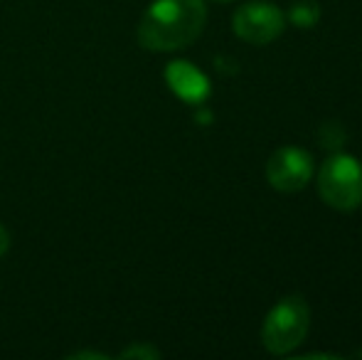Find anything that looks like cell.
<instances>
[{
  "instance_id": "cell-1",
  "label": "cell",
  "mask_w": 362,
  "mask_h": 360,
  "mask_svg": "<svg viewBox=\"0 0 362 360\" xmlns=\"http://www.w3.org/2000/svg\"><path fill=\"white\" fill-rule=\"evenodd\" d=\"M205 23V0H153L141 18L136 37L151 52H175L195 42Z\"/></svg>"
},
{
  "instance_id": "cell-2",
  "label": "cell",
  "mask_w": 362,
  "mask_h": 360,
  "mask_svg": "<svg viewBox=\"0 0 362 360\" xmlns=\"http://www.w3.org/2000/svg\"><path fill=\"white\" fill-rule=\"evenodd\" d=\"M310 308L303 296H284L272 311L267 313L262 326L264 348L274 356H286L296 351L308 336Z\"/></svg>"
},
{
  "instance_id": "cell-3",
  "label": "cell",
  "mask_w": 362,
  "mask_h": 360,
  "mask_svg": "<svg viewBox=\"0 0 362 360\" xmlns=\"http://www.w3.org/2000/svg\"><path fill=\"white\" fill-rule=\"evenodd\" d=\"M318 192L333 210H358L362 205V163L348 153L330 156L318 173Z\"/></svg>"
},
{
  "instance_id": "cell-4",
  "label": "cell",
  "mask_w": 362,
  "mask_h": 360,
  "mask_svg": "<svg viewBox=\"0 0 362 360\" xmlns=\"http://www.w3.org/2000/svg\"><path fill=\"white\" fill-rule=\"evenodd\" d=\"M234 35L249 45H269L281 37L286 30V15L279 5L267 3V0H254L242 8H237L232 18Z\"/></svg>"
},
{
  "instance_id": "cell-5",
  "label": "cell",
  "mask_w": 362,
  "mask_h": 360,
  "mask_svg": "<svg viewBox=\"0 0 362 360\" xmlns=\"http://www.w3.org/2000/svg\"><path fill=\"white\" fill-rule=\"evenodd\" d=\"M313 175V158L298 146H284L269 158L267 180L279 192H298Z\"/></svg>"
},
{
  "instance_id": "cell-6",
  "label": "cell",
  "mask_w": 362,
  "mask_h": 360,
  "mask_svg": "<svg viewBox=\"0 0 362 360\" xmlns=\"http://www.w3.org/2000/svg\"><path fill=\"white\" fill-rule=\"evenodd\" d=\"M165 79L170 89L187 104H202L210 96V82L190 62H170L165 69Z\"/></svg>"
},
{
  "instance_id": "cell-7",
  "label": "cell",
  "mask_w": 362,
  "mask_h": 360,
  "mask_svg": "<svg viewBox=\"0 0 362 360\" xmlns=\"http://www.w3.org/2000/svg\"><path fill=\"white\" fill-rule=\"evenodd\" d=\"M288 20L300 30H310L320 23V5L315 0H298L288 10Z\"/></svg>"
},
{
  "instance_id": "cell-8",
  "label": "cell",
  "mask_w": 362,
  "mask_h": 360,
  "mask_svg": "<svg viewBox=\"0 0 362 360\" xmlns=\"http://www.w3.org/2000/svg\"><path fill=\"white\" fill-rule=\"evenodd\" d=\"M345 141H348V134H345V129L338 121H325V124L320 126L318 144L323 146L325 151H340Z\"/></svg>"
},
{
  "instance_id": "cell-9",
  "label": "cell",
  "mask_w": 362,
  "mask_h": 360,
  "mask_svg": "<svg viewBox=\"0 0 362 360\" xmlns=\"http://www.w3.org/2000/svg\"><path fill=\"white\" fill-rule=\"evenodd\" d=\"M121 358H141V360H156L160 358V351L153 346H148V343H134V346H129L126 351H121Z\"/></svg>"
},
{
  "instance_id": "cell-10",
  "label": "cell",
  "mask_w": 362,
  "mask_h": 360,
  "mask_svg": "<svg viewBox=\"0 0 362 360\" xmlns=\"http://www.w3.org/2000/svg\"><path fill=\"white\" fill-rule=\"evenodd\" d=\"M84 358L109 360V356H104V353H91V351H79V353H72V356H69V360H84Z\"/></svg>"
},
{
  "instance_id": "cell-11",
  "label": "cell",
  "mask_w": 362,
  "mask_h": 360,
  "mask_svg": "<svg viewBox=\"0 0 362 360\" xmlns=\"http://www.w3.org/2000/svg\"><path fill=\"white\" fill-rule=\"evenodd\" d=\"M8 250H10V232H8V227L0 225V257H3Z\"/></svg>"
},
{
  "instance_id": "cell-12",
  "label": "cell",
  "mask_w": 362,
  "mask_h": 360,
  "mask_svg": "<svg viewBox=\"0 0 362 360\" xmlns=\"http://www.w3.org/2000/svg\"><path fill=\"white\" fill-rule=\"evenodd\" d=\"M305 358H338V356H333V353H308ZM303 358V360H305Z\"/></svg>"
},
{
  "instance_id": "cell-13",
  "label": "cell",
  "mask_w": 362,
  "mask_h": 360,
  "mask_svg": "<svg viewBox=\"0 0 362 360\" xmlns=\"http://www.w3.org/2000/svg\"><path fill=\"white\" fill-rule=\"evenodd\" d=\"M212 3H229V0H212Z\"/></svg>"
}]
</instances>
